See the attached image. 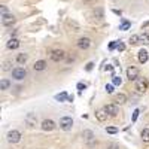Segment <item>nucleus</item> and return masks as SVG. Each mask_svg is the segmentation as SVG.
I'll return each instance as SVG.
<instances>
[{"instance_id": "nucleus-6", "label": "nucleus", "mask_w": 149, "mask_h": 149, "mask_svg": "<svg viewBox=\"0 0 149 149\" xmlns=\"http://www.w3.org/2000/svg\"><path fill=\"white\" fill-rule=\"evenodd\" d=\"M66 58V52L63 51V49H55V51H52L51 54V60L55 61V63H60V61H63Z\"/></svg>"}, {"instance_id": "nucleus-21", "label": "nucleus", "mask_w": 149, "mask_h": 149, "mask_svg": "<svg viewBox=\"0 0 149 149\" xmlns=\"http://www.w3.org/2000/svg\"><path fill=\"white\" fill-rule=\"evenodd\" d=\"M140 136H142V140L145 143H149V128H143L142 133H140Z\"/></svg>"}, {"instance_id": "nucleus-25", "label": "nucleus", "mask_w": 149, "mask_h": 149, "mask_svg": "<svg viewBox=\"0 0 149 149\" xmlns=\"http://www.w3.org/2000/svg\"><path fill=\"white\" fill-rule=\"evenodd\" d=\"M112 84H113V85H121L122 84V79L119 76H113V78H112Z\"/></svg>"}, {"instance_id": "nucleus-30", "label": "nucleus", "mask_w": 149, "mask_h": 149, "mask_svg": "<svg viewBox=\"0 0 149 149\" xmlns=\"http://www.w3.org/2000/svg\"><path fill=\"white\" fill-rule=\"evenodd\" d=\"M116 49H118L119 52H122L124 49H125V45H124L122 42H118V45H116Z\"/></svg>"}, {"instance_id": "nucleus-38", "label": "nucleus", "mask_w": 149, "mask_h": 149, "mask_svg": "<svg viewBox=\"0 0 149 149\" xmlns=\"http://www.w3.org/2000/svg\"><path fill=\"white\" fill-rule=\"evenodd\" d=\"M2 14H8V8L6 6H2Z\"/></svg>"}, {"instance_id": "nucleus-14", "label": "nucleus", "mask_w": 149, "mask_h": 149, "mask_svg": "<svg viewBox=\"0 0 149 149\" xmlns=\"http://www.w3.org/2000/svg\"><path fill=\"white\" fill-rule=\"evenodd\" d=\"M137 58H139V61H140L142 64L148 63V60H149V54H148L146 49H140L139 54H137Z\"/></svg>"}, {"instance_id": "nucleus-37", "label": "nucleus", "mask_w": 149, "mask_h": 149, "mask_svg": "<svg viewBox=\"0 0 149 149\" xmlns=\"http://www.w3.org/2000/svg\"><path fill=\"white\" fill-rule=\"evenodd\" d=\"M106 72H110V73H112V72H113V66H109V64H107V66H106Z\"/></svg>"}, {"instance_id": "nucleus-8", "label": "nucleus", "mask_w": 149, "mask_h": 149, "mask_svg": "<svg viewBox=\"0 0 149 149\" xmlns=\"http://www.w3.org/2000/svg\"><path fill=\"white\" fill-rule=\"evenodd\" d=\"M24 121H26V124H27L29 127H31V128L37 125V116H36V113H33V112L27 113L26 118H24Z\"/></svg>"}, {"instance_id": "nucleus-5", "label": "nucleus", "mask_w": 149, "mask_h": 149, "mask_svg": "<svg viewBox=\"0 0 149 149\" xmlns=\"http://www.w3.org/2000/svg\"><path fill=\"white\" fill-rule=\"evenodd\" d=\"M15 17L12 14H2V24L5 27H12L15 24Z\"/></svg>"}, {"instance_id": "nucleus-15", "label": "nucleus", "mask_w": 149, "mask_h": 149, "mask_svg": "<svg viewBox=\"0 0 149 149\" xmlns=\"http://www.w3.org/2000/svg\"><path fill=\"white\" fill-rule=\"evenodd\" d=\"M33 69H34L36 72H42V70H45V69H46V61H45V60L36 61L34 66H33Z\"/></svg>"}, {"instance_id": "nucleus-4", "label": "nucleus", "mask_w": 149, "mask_h": 149, "mask_svg": "<svg viewBox=\"0 0 149 149\" xmlns=\"http://www.w3.org/2000/svg\"><path fill=\"white\" fill-rule=\"evenodd\" d=\"M8 142L9 143H18L19 140H21V133L18 131V130H10L9 133H8Z\"/></svg>"}, {"instance_id": "nucleus-26", "label": "nucleus", "mask_w": 149, "mask_h": 149, "mask_svg": "<svg viewBox=\"0 0 149 149\" xmlns=\"http://www.w3.org/2000/svg\"><path fill=\"white\" fill-rule=\"evenodd\" d=\"M139 113H140V110H139V109H136V110L133 112V118H131V121H133V122H136V121H137V118H139Z\"/></svg>"}, {"instance_id": "nucleus-29", "label": "nucleus", "mask_w": 149, "mask_h": 149, "mask_svg": "<svg viewBox=\"0 0 149 149\" xmlns=\"http://www.w3.org/2000/svg\"><path fill=\"white\" fill-rule=\"evenodd\" d=\"M104 88H106V93H107V94H112V93H113V85H112V84H107Z\"/></svg>"}, {"instance_id": "nucleus-13", "label": "nucleus", "mask_w": 149, "mask_h": 149, "mask_svg": "<svg viewBox=\"0 0 149 149\" xmlns=\"http://www.w3.org/2000/svg\"><path fill=\"white\" fill-rule=\"evenodd\" d=\"M106 112L110 115V116H116L118 115V107H116V103H110V104H106L104 106Z\"/></svg>"}, {"instance_id": "nucleus-11", "label": "nucleus", "mask_w": 149, "mask_h": 149, "mask_svg": "<svg viewBox=\"0 0 149 149\" xmlns=\"http://www.w3.org/2000/svg\"><path fill=\"white\" fill-rule=\"evenodd\" d=\"M127 78L130 79V81H137V78H139V69L137 67H128L127 69Z\"/></svg>"}, {"instance_id": "nucleus-32", "label": "nucleus", "mask_w": 149, "mask_h": 149, "mask_svg": "<svg viewBox=\"0 0 149 149\" xmlns=\"http://www.w3.org/2000/svg\"><path fill=\"white\" fill-rule=\"evenodd\" d=\"M85 88H86V85H85V84H82V82L78 84V90H79V93H81L82 90H85Z\"/></svg>"}, {"instance_id": "nucleus-17", "label": "nucleus", "mask_w": 149, "mask_h": 149, "mask_svg": "<svg viewBox=\"0 0 149 149\" xmlns=\"http://www.w3.org/2000/svg\"><path fill=\"white\" fill-rule=\"evenodd\" d=\"M125 102H127V95H125V94L119 93V94L115 95V103H116V104H124Z\"/></svg>"}, {"instance_id": "nucleus-9", "label": "nucleus", "mask_w": 149, "mask_h": 149, "mask_svg": "<svg viewBox=\"0 0 149 149\" xmlns=\"http://www.w3.org/2000/svg\"><path fill=\"white\" fill-rule=\"evenodd\" d=\"M76 45L79 49H88L91 46V39L90 37H81V39H78Z\"/></svg>"}, {"instance_id": "nucleus-2", "label": "nucleus", "mask_w": 149, "mask_h": 149, "mask_svg": "<svg viewBox=\"0 0 149 149\" xmlns=\"http://www.w3.org/2000/svg\"><path fill=\"white\" fill-rule=\"evenodd\" d=\"M26 76H27V70L22 69V67H15L14 70H12V78H14L15 81H22Z\"/></svg>"}, {"instance_id": "nucleus-18", "label": "nucleus", "mask_w": 149, "mask_h": 149, "mask_svg": "<svg viewBox=\"0 0 149 149\" xmlns=\"http://www.w3.org/2000/svg\"><path fill=\"white\" fill-rule=\"evenodd\" d=\"M9 86H10V81L9 79H2V81H0V90H2V91L9 90Z\"/></svg>"}, {"instance_id": "nucleus-12", "label": "nucleus", "mask_w": 149, "mask_h": 149, "mask_svg": "<svg viewBox=\"0 0 149 149\" xmlns=\"http://www.w3.org/2000/svg\"><path fill=\"white\" fill-rule=\"evenodd\" d=\"M107 116H109V113L106 112V109H104V107H103V109H98V110H95V118H97V121L104 122V121L107 119Z\"/></svg>"}, {"instance_id": "nucleus-10", "label": "nucleus", "mask_w": 149, "mask_h": 149, "mask_svg": "<svg viewBox=\"0 0 149 149\" xmlns=\"http://www.w3.org/2000/svg\"><path fill=\"white\" fill-rule=\"evenodd\" d=\"M40 128H42L43 131H52V130L55 128V122H54L52 119H45V121H42V124H40Z\"/></svg>"}, {"instance_id": "nucleus-39", "label": "nucleus", "mask_w": 149, "mask_h": 149, "mask_svg": "<svg viewBox=\"0 0 149 149\" xmlns=\"http://www.w3.org/2000/svg\"><path fill=\"white\" fill-rule=\"evenodd\" d=\"M113 12H115V14H116V15H121V14H122V12H121V10H116V9H113Z\"/></svg>"}, {"instance_id": "nucleus-31", "label": "nucleus", "mask_w": 149, "mask_h": 149, "mask_svg": "<svg viewBox=\"0 0 149 149\" xmlns=\"http://www.w3.org/2000/svg\"><path fill=\"white\" fill-rule=\"evenodd\" d=\"M3 70H10V61H5V64H3Z\"/></svg>"}, {"instance_id": "nucleus-3", "label": "nucleus", "mask_w": 149, "mask_h": 149, "mask_svg": "<svg viewBox=\"0 0 149 149\" xmlns=\"http://www.w3.org/2000/svg\"><path fill=\"white\" fill-rule=\"evenodd\" d=\"M82 137H84V140L86 142V145H88V146H94L95 145V137H94V133L91 130H84Z\"/></svg>"}, {"instance_id": "nucleus-34", "label": "nucleus", "mask_w": 149, "mask_h": 149, "mask_svg": "<svg viewBox=\"0 0 149 149\" xmlns=\"http://www.w3.org/2000/svg\"><path fill=\"white\" fill-rule=\"evenodd\" d=\"M107 149H119V146H118L116 143H110V145L107 146Z\"/></svg>"}, {"instance_id": "nucleus-16", "label": "nucleus", "mask_w": 149, "mask_h": 149, "mask_svg": "<svg viewBox=\"0 0 149 149\" xmlns=\"http://www.w3.org/2000/svg\"><path fill=\"white\" fill-rule=\"evenodd\" d=\"M6 46H8L9 49H18V48H19V40L17 39V37H10Z\"/></svg>"}, {"instance_id": "nucleus-24", "label": "nucleus", "mask_w": 149, "mask_h": 149, "mask_svg": "<svg viewBox=\"0 0 149 149\" xmlns=\"http://www.w3.org/2000/svg\"><path fill=\"white\" fill-rule=\"evenodd\" d=\"M140 42H143V43H148V45H149V34H146V33L140 34Z\"/></svg>"}, {"instance_id": "nucleus-23", "label": "nucleus", "mask_w": 149, "mask_h": 149, "mask_svg": "<svg viewBox=\"0 0 149 149\" xmlns=\"http://www.w3.org/2000/svg\"><path fill=\"white\" fill-rule=\"evenodd\" d=\"M139 42H140V34H133L130 37V43L131 45H137Z\"/></svg>"}, {"instance_id": "nucleus-27", "label": "nucleus", "mask_w": 149, "mask_h": 149, "mask_svg": "<svg viewBox=\"0 0 149 149\" xmlns=\"http://www.w3.org/2000/svg\"><path fill=\"white\" fill-rule=\"evenodd\" d=\"M106 131H107L109 134H116V133H118V128H116V127H107Z\"/></svg>"}, {"instance_id": "nucleus-28", "label": "nucleus", "mask_w": 149, "mask_h": 149, "mask_svg": "<svg viewBox=\"0 0 149 149\" xmlns=\"http://www.w3.org/2000/svg\"><path fill=\"white\" fill-rule=\"evenodd\" d=\"M94 17L103 18V10H102V9H95V10H94Z\"/></svg>"}, {"instance_id": "nucleus-7", "label": "nucleus", "mask_w": 149, "mask_h": 149, "mask_svg": "<svg viewBox=\"0 0 149 149\" xmlns=\"http://www.w3.org/2000/svg\"><path fill=\"white\" fill-rule=\"evenodd\" d=\"M134 90L137 91V93H140V94L146 93V90H148V82H146L145 79H137V81H136Z\"/></svg>"}, {"instance_id": "nucleus-19", "label": "nucleus", "mask_w": 149, "mask_h": 149, "mask_svg": "<svg viewBox=\"0 0 149 149\" xmlns=\"http://www.w3.org/2000/svg\"><path fill=\"white\" fill-rule=\"evenodd\" d=\"M55 100H58V102H67L69 100V94L66 91H63L61 94H57L55 95Z\"/></svg>"}, {"instance_id": "nucleus-33", "label": "nucleus", "mask_w": 149, "mask_h": 149, "mask_svg": "<svg viewBox=\"0 0 149 149\" xmlns=\"http://www.w3.org/2000/svg\"><path fill=\"white\" fill-rule=\"evenodd\" d=\"M116 45H118V42H110V43H109V49H110V51H112V49H115Z\"/></svg>"}, {"instance_id": "nucleus-36", "label": "nucleus", "mask_w": 149, "mask_h": 149, "mask_svg": "<svg viewBox=\"0 0 149 149\" xmlns=\"http://www.w3.org/2000/svg\"><path fill=\"white\" fill-rule=\"evenodd\" d=\"M93 67H94V63H88V64H86V72H90V70H93Z\"/></svg>"}, {"instance_id": "nucleus-22", "label": "nucleus", "mask_w": 149, "mask_h": 149, "mask_svg": "<svg viewBox=\"0 0 149 149\" xmlns=\"http://www.w3.org/2000/svg\"><path fill=\"white\" fill-rule=\"evenodd\" d=\"M130 27H131V22H130V21H127V19H122V24L119 26V30L125 31V30H128Z\"/></svg>"}, {"instance_id": "nucleus-35", "label": "nucleus", "mask_w": 149, "mask_h": 149, "mask_svg": "<svg viewBox=\"0 0 149 149\" xmlns=\"http://www.w3.org/2000/svg\"><path fill=\"white\" fill-rule=\"evenodd\" d=\"M74 60H76V55H73V52H72V55H69L67 61H69V63H72V61H74Z\"/></svg>"}, {"instance_id": "nucleus-1", "label": "nucleus", "mask_w": 149, "mask_h": 149, "mask_svg": "<svg viewBox=\"0 0 149 149\" xmlns=\"http://www.w3.org/2000/svg\"><path fill=\"white\" fill-rule=\"evenodd\" d=\"M73 127V119L70 116H63L60 118V128L63 131H70Z\"/></svg>"}, {"instance_id": "nucleus-20", "label": "nucleus", "mask_w": 149, "mask_h": 149, "mask_svg": "<svg viewBox=\"0 0 149 149\" xmlns=\"http://www.w3.org/2000/svg\"><path fill=\"white\" fill-rule=\"evenodd\" d=\"M27 60H29V55L27 54H18L17 55V63L18 64H24Z\"/></svg>"}]
</instances>
